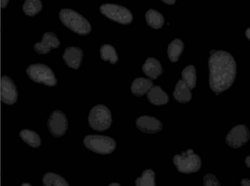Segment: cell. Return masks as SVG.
<instances>
[{"mask_svg": "<svg viewBox=\"0 0 250 186\" xmlns=\"http://www.w3.org/2000/svg\"><path fill=\"white\" fill-rule=\"evenodd\" d=\"M135 124L139 130L148 134L156 133L163 128V124L159 120L148 115H142L138 117Z\"/></svg>", "mask_w": 250, "mask_h": 186, "instance_id": "obj_12", "label": "cell"}, {"mask_svg": "<svg viewBox=\"0 0 250 186\" xmlns=\"http://www.w3.org/2000/svg\"><path fill=\"white\" fill-rule=\"evenodd\" d=\"M184 49V43L179 39L172 40L168 44L167 48V54L169 60L173 63L177 62Z\"/></svg>", "mask_w": 250, "mask_h": 186, "instance_id": "obj_19", "label": "cell"}, {"mask_svg": "<svg viewBox=\"0 0 250 186\" xmlns=\"http://www.w3.org/2000/svg\"><path fill=\"white\" fill-rule=\"evenodd\" d=\"M42 182L45 186H68L69 184L66 180L61 175L51 172L44 174Z\"/></svg>", "mask_w": 250, "mask_h": 186, "instance_id": "obj_23", "label": "cell"}, {"mask_svg": "<svg viewBox=\"0 0 250 186\" xmlns=\"http://www.w3.org/2000/svg\"><path fill=\"white\" fill-rule=\"evenodd\" d=\"M21 186H32L30 183H22Z\"/></svg>", "mask_w": 250, "mask_h": 186, "instance_id": "obj_33", "label": "cell"}, {"mask_svg": "<svg viewBox=\"0 0 250 186\" xmlns=\"http://www.w3.org/2000/svg\"><path fill=\"white\" fill-rule=\"evenodd\" d=\"M173 96L175 100L180 103H188L192 97L191 89L182 79L179 80L176 83Z\"/></svg>", "mask_w": 250, "mask_h": 186, "instance_id": "obj_17", "label": "cell"}, {"mask_svg": "<svg viewBox=\"0 0 250 186\" xmlns=\"http://www.w3.org/2000/svg\"><path fill=\"white\" fill-rule=\"evenodd\" d=\"M144 74L151 80H156L163 73V69L160 62L153 57L148 58L142 65Z\"/></svg>", "mask_w": 250, "mask_h": 186, "instance_id": "obj_14", "label": "cell"}, {"mask_svg": "<svg viewBox=\"0 0 250 186\" xmlns=\"http://www.w3.org/2000/svg\"><path fill=\"white\" fill-rule=\"evenodd\" d=\"M164 3L168 4V5H173L174 4L176 0H161Z\"/></svg>", "mask_w": 250, "mask_h": 186, "instance_id": "obj_29", "label": "cell"}, {"mask_svg": "<svg viewBox=\"0 0 250 186\" xmlns=\"http://www.w3.org/2000/svg\"><path fill=\"white\" fill-rule=\"evenodd\" d=\"M42 8L41 0H24L22 11L27 16L33 17L38 14Z\"/></svg>", "mask_w": 250, "mask_h": 186, "instance_id": "obj_24", "label": "cell"}, {"mask_svg": "<svg viewBox=\"0 0 250 186\" xmlns=\"http://www.w3.org/2000/svg\"><path fill=\"white\" fill-rule=\"evenodd\" d=\"M145 17L147 24L153 29H161L164 25L165 19L163 15L156 10H148L145 13Z\"/></svg>", "mask_w": 250, "mask_h": 186, "instance_id": "obj_18", "label": "cell"}, {"mask_svg": "<svg viewBox=\"0 0 250 186\" xmlns=\"http://www.w3.org/2000/svg\"><path fill=\"white\" fill-rule=\"evenodd\" d=\"M62 23L68 29L80 35H86L92 30L89 21L83 15L69 8H63L59 13Z\"/></svg>", "mask_w": 250, "mask_h": 186, "instance_id": "obj_2", "label": "cell"}, {"mask_svg": "<svg viewBox=\"0 0 250 186\" xmlns=\"http://www.w3.org/2000/svg\"><path fill=\"white\" fill-rule=\"evenodd\" d=\"M47 126L53 136L56 137L62 136L68 128V121L66 115L59 110L53 111L48 120Z\"/></svg>", "mask_w": 250, "mask_h": 186, "instance_id": "obj_9", "label": "cell"}, {"mask_svg": "<svg viewBox=\"0 0 250 186\" xmlns=\"http://www.w3.org/2000/svg\"><path fill=\"white\" fill-rule=\"evenodd\" d=\"M60 45V41L57 35L51 32H46L43 34L41 41L34 44L33 49L38 54H46Z\"/></svg>", "mask_w": 250, "mask_h": 186, "instance_id": "obj_11", "label": "cell"}, {"mask_svg": "<svg viewBox=\"0 0 250 186\" xmlns=\"http://www.w3.org/2000/svg\"><path fill=\"white\" fill-rule=\"evenodd\" d=\"M87 120L90 127L99 132L108 129L112 123L110 109L102 104H97L91 109Z\"/></svg>", "mask_w": 250, "mask_h": 186, "instance_id": "obj_3", "label": "cell"}, {"mask_svg": "<svg viewBox=\"0 0 250 186\" xmlns=\"http://www.w3.org/2000/svg\"><path fill=\"white\" fill-rule=\"evenodd\" d=\"M172 161L177 170L184 174L196 172L202 166L200 156L192 149H188L180 154L175 155Z\"/></svg>", "mask_w": 250, "mask_h": 186, "instance_id": "obj_4", "label": "cell"}, {"mask_svg": "<svg viewBox=\"0 0 250 186\" xmlns=\"http://www.w3.org/2000/svg\"><path fill=\"white\" fill-rule=\"evenodd\" d=\"M240 184L243 186H250V179L243 178L241 180Z\"/></svg>", "mask_w": 250, "mask_h": 186, "instance_id": "obj_27", "label": "cell"}, {"mask_svg": "<svg viewBox=\"0 0 250 186\" xmlns=\"http://www.w3.org/2000/svg\"><path fill=\"white\" fill-rule=\"evenodd\" d=\"M250 133L248 127L240 124L233 127L227 134L226 144L230 147L237 149L245 145L249 140Z\"/></svg>", "mask_w": 250, "mask_h": 186, "instance_id": "obj_8", "label": "cell"}, {"mask_svg": "<svg viewBox=\"0 0 250 186\" xmlns=\"http://www.w3.org/2000/svg\"><path fill=\"white\" fill-rule=\"evenodd\" d=\"M153 86L152 80L139 77L133 80L131 84L130 90L134 96L141 97L146 94Z\"/></svg>", "mask_w": 250, "mask_h": 186, "instance_id": "obj_16", "label": "cell"}, {"mask_svg": "<svg viewBox=\"0 0 250 186\" xmlns=\"http://www.w3.org/2000/svg\"><path fill=\"white\" fill-rule=\"evenodd\" d=\"M146 96L151 104L157 106L166 104L169 101L167 94L159 85H153Z\"/></svg>", "mask_w": 250, "mask_h": 186, "instance_id": "obj_15", "label": "cell"}, {"mask_svg": "<svg viewBox=\"0 0 250 186\" xmlns=\"http://www.w3.org/2000/svg\"><path fill=\"white\" fill-rule=\"evenodd\" d=\"M27 75L35 83L48 86H54L57 80L52 69L46 64L36 63L29 65L26 70Z\"/></svg>", "mask_w": 250, "mask_h": 186, "instance_id": "obj_6", "label": "cell"}, {"mask_svg": "<svg viewBox=\"0 0 250 186\" xmlns=\"http://www.w3.org/2000/svg\"><path fill=\"white\" fill-rule=\"evenodd\" d=\"M101 13L109 20L122 25L130 24L133 20L131 12L127 8L114 3H104L100 6Z\"/></svg>", "mask_w": 250, "mask_h": 186, "instance_id": "obj_7", "label": "cell"}, {"mask_svg": "<svg viewBox=\"0 0 250 186\" xmlns=\"http://www.w3.org/2000/svg\"><path fill=\"white\" fill-rule=\"evenodd\" d=\"M203 184L205 186H221L216 177L211 173H207L204 176L203 178Z\"/></svg>", "mask_w": 250, "mask_h": 186, "instance_id": "obj_26", "label": "cell"}, {"mask_svg": "<svg viewBox=\"0 0 250 186\" xmlns=\"http://www.w3.org/2000/svg\"><path fill=\"white\" fill-rule=\"evenodd\" d=\"M182 80L191 89L194 88L196 85L197 75L195 66L188 65L185 67L181 73Z\"/></svg>", "mask_w": 250, "mask_h": 186, "instance_id": "obj_22", "label": "cell"}, {"mask_svg": "<svg viewBox=\"0 0 250 186\" xmlns=\"http://www.w3.org/2000/svg\"><path fill=\"white\" fill-rule=\"evenodd\" d=\"M101 58L104 61L110 63L116 64L119 60L118 53L115 48L109 44H104L101 46L100 50Z\"/></svg>", "mask_w": 250, "mask_h": 186, "instance_id": "obj_21", "label": "cell"}, {"mask_svg": "<svg viewBox=\"0 0 250 186\" xmlns=\"http://www.w3.org/2000/svg\"><path fill=\"white\" fill-rule=\"evenodd\" d=\"M83 143L86 148L101 155L112 153L116 148V142L112 138L98 134L85 136Z\"/></svg>", "mask_w": 250, "mask_h": 186, "instance_id": "obj_5", "label": "cell"}, {"mask_svg": "<svg viewBox=\"0 0 250 186\" xmlns=\"http://www.w3.org/2000/svg\"><path fill=\"white\" fill-rule=\"evenodd\" d=\"M245 36L246 38L250 41V27H248L245 31Z\"/></svg>", "mask_w": 250, "mask_h": 186, "instance_id": "obj_31", "label": "cell"}, {"mask_svg": "<svg viewBox=\"0 0 250 186\" xmlns=\"http://www.w3.org/2000/svg\"><path fill=\"white\" fill-rule=\"evenodd\" d=\"M19 135L25 143L33 148H38L41 145L40 136L33 130L23 129L19 132Z\"/></svg>", "mask_w": 250, "mask_h": 186, "instance_id": "obj_20", "label": "cell"}, {"mask_svg": "<svg viewBox=\"0 0 250 186\" xmlns=\"http://www.w3.org/2000/svg\"><path fill=\"white\" fill-rule=\"evenodd\" d=\"M18 93L16 85L8 76L3 75L0 79L1 102L8 105L15 104L17 100Z\"/></svg>", "mask_w": 250, "mask_h": 186, "instance_id": "obj_10", "label": "cell"}, {"mask_svg": "<svg viewBox=\"0 0 250 186\" xmlns=\"http://www.w3.org/2000/svg\"><path fill=\"white\" fill-rule=\"evenodd\" d=\"M9 0H0L1 8H5L8 5Z\"/></svg>", "mask_w": 250, "mask_h": 186, "instance_id": "obj_28", "label": "cell"}, {"mask_svg": "<svg viewBox=\"0 0 250 186\" xmlns=\"http://www.w3.org/2000/svg\"><path fill=\"white\" fill-rule=\"evenodd\" d=\"M62 58L68 67L77 70L82 62L83 51L79 47L69 46L65 49Z\"/></svg>", "mask_w": 250, "mask_h": 186, "instance_id": "obj_13", "label": "cell"}, {"mask_svg": "<svg viewBox=\"0 0 250 186\" xmlns=\"http://www.w3.org/2000/svg\"><path fill=\"white\" fill-rule=\"evenodd\" d=\"M109 186H121V185L118 183L114 182V183H111L109 185Z\"/></svg>", "mask_w": 250, "mask_h": 186, "instance_id": "obj_32", "label": "cell"}, {"mask_svg": "<svg viewBox=\"0 0 250 186\" xmlns=\"http://www.w3.org/2000/svg\"><path fill=\"white\" fill-rule=\"evenodd\" d=\"M245 163L246 166L250 168V154L247 156L245 159Z\"/></svg>", "mask_w": 250, "mask_h": 186, "instance_id": "obj_30", "label": "cell"}, {"mask_svg": "<svg viewBox=\"0 0 250 186\" xmlns=\"http://www.w3.org/2000/svg\"><path fill=\"white\" fill-rule=\"evenodd\" d=\"M135 185L137 186H156L155 172L151 169H146L141 176L136 179Z\"/></svg>", "mask_w": 250, "mask_h": 186, "instance_id": "obj_25", "label": "cell"}, {"mask_svg": "<svg viewBox=\"0 0 250 186\" xmlns=\"http://www.w3.org/2000/svg\"><path fill=\"white\" fill-rule=\"evenodd\" d=\"M208 67L209 87L215 94L225 92L233 84L237 65L234 58L229 52L217 50L210 54Z\"/></svg>", "mask_w": 250, "mask_h": 186, "instance_id": "obj_1", "label": "cell"}]
</instances>
